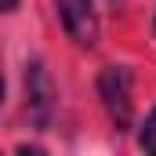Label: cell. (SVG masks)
I'll use <instances>...</instances> for the list:
<instances>
[{
    "instance_id": "obj_1",
    "label": "cell",
    "mask_w": 156,
    "mask_h": 156,
    "mask_svg": "<svg viewBox=\"0 0 156 156\" xmlns=\"http://www.w3.org/2000/svg\"><path fill=\"white\" fill-rule=\"evenodd\" d=\"M98 91H102V102H105L113 123L131 127V73L123 66H109L98 80Z\"/></svg>"
},
{
    "instance_id": "obj_2",
    "label": "cell",
    "mask_w": 156,
    "mask_h": 156,
    "mask_svg": "<svg viewBox=\"0 0 156 156\" xmlns=\"http://www.w3.org/2000/svg\"><path fill=\"white\" fill-rule=\"evenodd\" d=\"M66 33L76 40L80 47H94L98 44V18H94V4L91 0H55Z\"/></svg>"
},
{
    "instance_id": "obj_3",
    "label": "cell",
    "mask_w": 156,
    "mask_h": 156,
    "mask_svg": "<svg viewBox=\"0 0 156 156\" xmlns=\"http://www.w3.org/2000/svg\"><path fill=\"white\" fill-rule=\"evenodd\" d=\"M138 142H142V149H145V153H156V109H153V116L145 120V127H142V138H138Z\"/></svg>"
},
{
    "instance_id": "obj_4",
    "label": "cell",
    "mask_w": 156,
    "mask_h": 156,
    "mask_svg": "<svg viewBox=\"0 0 156 156\" xmlns=\"http://www.w3.org/2000/svg\"><path fill=\"white\" fill-rule=\"evenodd\" d=\"M15 4L18 0H0V11H15Z\"/></svg>"
},
{
    "instance_id": "obj_5",
    "label": "cell",
    "mask_w": 156,
    "mask_h": 156,
    "mask_svg": "<svg viewBox=\"0 0 156 156\" xmlns=\"http://www.w3.org/2000/svg\"><path fill=\"white\" fill-rule=\"evenodd\" d=\"M0 102H4V80H0Z\"/></svg>"
}]
</instances>
